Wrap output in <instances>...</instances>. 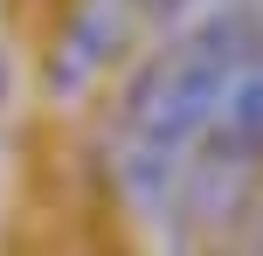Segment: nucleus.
I'll use <instances>...</instances> for the list:
<instances>
[{"label": "nucleus", "mask_w": 263, "mask_h": 256, "mask_svg": "<svg viewBox=\"0 0 263 256\" xmlns=\"http://www.w3.org/2000/svg\"><path fill=\"white\" fill-rule=\"evenodd\" d=\"M256 55H263L256 7H229V14H208V21L180 28L132 76L118 125H111V166H118V187L139 208H173L201 139L215 132L229 90L242 83V69Z\"/></svg>", "instance_id": "1"}, {"label": "nucleus", "mask_w": 263, "mask_h": 256, "mask_svg": "<svg viewBox=\"0 0 263 256\" xmlns=\"http://www.w3.org/2000/svg\"><path fill=\"white\" fill-rule=\"evenodd\" d=\"M256 173H263V55L242 69L236 90H229V104H222V118H215V132L201 139V152H194V166H187L173 208L194 215V222H229V208L250 194Z\"/></svg>", "instance_id": "2"}, {"label": "nucleus", "mask_w": 263, "mask_h": 256, "mask_svg": "<svg viewBox=\"0 0 263 256\" xmlns=\"http://www.w3.org/2000/svg\"><path fill=\"white\" fill-rule=\"evenodd\" d=\"M145 21V0H83L77 21H69L63 49H55V69L49 76L63 83V90H83V83L104 69V55L125 49V35Z\"/></svg>", "instance_id": "3"}, {"label": "nucleus", "mask_w": 263, "mask_h": 256, "mask_svg": "<svg viewBox=\"0 0 263 256\" xmlns=\"http://www.w3.org/2000/svg\"><path fill=\"white\" fill-rule=\"evenodd\" d=\"M229 256H263V215H256V222H250V229H242V235H236V249H229Z\"/></svg>", "instance_id": "4"}]
</instances>
